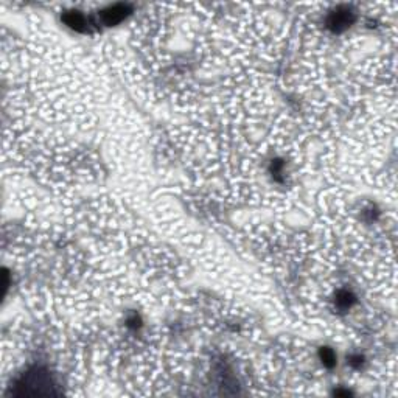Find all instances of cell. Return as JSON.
<instances>
[{
  "label": "cell",
  "instance_id": "cell-4",
  "mask_svg": "<svg viewBox=\"0 0 398 398\" xmlns=\"http://www.w3.org/2000/svg\"><path fill=\"white\" fill-rule=\"evenodd\" d=\"M66 22H67V25H70L76 30H83V27L86 25V19H84V16H81L80 13H70V14H67L66 16Z\"/></svg>",
  "mask_w": 398,
  "mask_h": 398
},
{
  "label": "cell",
  "instance_id": "cell-5",
  "mask_svg": "<svg viewBox=\"0 0 398 398\" xmlns=\"http://www.w3.org/2000/svg\"><path fill=\"white\" fill-rule=\"evenodd\" d=\"M351 303H353V296L347 293V291H342V293L338 296V305H341V307L348 308Z\"/></svg>",
  "mask_w": 398,
  "mask_h": 398
},
{
  "label": "cell",
  "instance_id": "cell-2",
  "mask_svg": "<svg viewBox=\"0 0 398 398\" xmlns=\"http://www.w3.org/2000/svg\"><path fill=\"white\" fill-rule=\"evenodd\" d=\"M126 11L128 8L125 5H114L111 8H108L104 13H103V20L104 24L108 25H114V24H118L125 19L126 16Z\"/></svg>",
  "mask_w": 398,
  "mask_h": 398
},
{
  "label": "cell",
  "instance_id": "cell-6",
  "mask_svg": "<svg viewBox=\"0 0 398 398\" xmlns=\"http://www.w3.org/2000/svg\"><path fill=\"white\" fill-rule=\"evenodd\" d=\"M320 356H322L324 363L327 365H333L334 364V353H333L330 348H322V350H320Z\"/></svg>",
  "mask_w": 398,
  "mask_h": 398
},
{
  "label": "cell",
  "instance_id": "cell-3",
  "mask_svg": "<svg viewBox=\"0 0 398 398\" xmlns=\"http://www.w3.org/2000/svg\"><path fill=\"white\" fill-rule=\"evenodd\" d=\"M351 22V13L350 11H338L333 13L330 17V25L334 30H341V28H347Z\"/></svg>",
  "mask_w": 398,
  "mask_h": 398
},
{
  "label": "cell",
  "instance_id": "cell-1",
  "mask_svg": "<svg viewBox=\"0 0 398 398\" xmlns=\"http://www.w3.org/2000/svg\"><path fill=\"white\" fill-rule=\"evenodd\" d=\"M17 395H53L55 390L51 386V380L47 373H42L41 370H34L25 373V377L19 382Z\"/></svg>",
  "mask_w": 398,
  "mask_h": 398
}]
</instances>
